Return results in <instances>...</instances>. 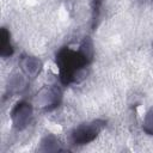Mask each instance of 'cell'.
<instances>
[{
    "mask_svg": "<svg viewBox=\"0 0 153 153\" xmlns=\"http://www.w3.org/2000/svg\"><path fill=\"white\" fill-rule=\"evenodd\" d=\"M152 47H153V42H152Z\"/></svg>",
    "mask_w": 153,
    "mask_h": 153,
    "instance_id": "obj_13",
    "label": "cell"
},
{
    "mask_svg": "<svg viewBox=\"0 0 153 153\" xmlns=\"http://www.w3.org/2000/svg\"><path fill=\"white\" fill-rule=\"evenodd\" d=\"M65 4H66V7H72L73 6V4H74V0H62Z\"/></svg>",
    "mask_w": 153,
    "mask_h": 153,
    "instance_id": "obj_12",
    "label": "cell"
},
{
    "mask_svg": "<svg viewBox=\"0 0 153 153\" xmlns=\"http://www.w3.org/2000/svg\"><path fill=\"white\" fill-rule=\"evenodd\" d=\"M19 66L22 72L27 78H36L42 72V68H43L42 61L38 57L31 56V55L22 56V59L19 60Z\"/></svg>",
    "mask_w": 153,
    "mask_h": 153,
    "instance_id": "obj_5",
    "label": "cell"
},
{
    "mask_svg": "<svg viewBox=\"0 0 153 153\" xmlns=\"http://www.w3.org/2000/svg\"><path fill=\"white\" fill-rule=\"evenodd\" d=\"M106 122L104 120H94L88 123H82L73 129L71 140L74 145H86L92 142L99 133L105 128Z\"/></svg>",
    "mask_w": 153,
    "mask_h": 153,
    "instance_id": "obj_2",
    "label": "cell"
},
{
    "mask_svg": "<svg viewBox=\"0 0 153 153\" xmlns=\"http://www.w3.org/2000/svg\"><path fill=\"white\" fill-rule=\"evenodd\" d=\"M79 53L84 56V59L91 63L93 61V57H94V45H93V41L90 38V37H85L80 45H79Z\"/></svg>",
    "mask_w": 153,
    "mask_h": 153,
    "instance_id": "obj_9",
    "label": "cell"
},
{
    "mask_svg": "<svg viewBox=\"0 0 153 153\" xmlns=\"http://www.w3.org/2000/svg\"><path fill=\"white\" fill-rule=\"evenodd\" d=\"M56 65L62 85L67 86L73 82H80L86 76V66L88 62L84 56L69 48H62L56 54Z\"/></svg>",
    "mask_w": 153,
    "mask_h": 153,
    "instance_id": "obj_1",
    "label": "cell"
},
{
    "mask_svg": "<svg viewBox=\"0 0 153 153\" xmlns=\"http://www.w3.org/2000/svg\"><path fill=\"white\" fill-rule=\"evenodd\" d=\"M102 4H103V0H92V29L97 27V24L100 17Z\"/></svg>",
    "mask_w": 153,
    "mask_h": 153,
    "instance_id": "obj_11",
    "label": "cell"
},
{
    "mask_svg": "<svg viewBox=\"0 0 153 153\" xmlns=\"http://www.w3.org/2000/svg\"><path fill=\"white\" fill-rule=\"evenodd\" d=\"M27 88V80L26 75L24 73H17L13 74L7 85V92L10 94H20Z\"/></svg>",
    "mask_w": 153,
    "mask_h": 153,
    "instance_id": "obj_6",
    "label": "cell"
},
{
    "mask_svg": "<svg viewBox=\"0 0 153 153\" xmlns=\"http://www.w3.org/2000/svg\"><path fill=\"white\" fill-rule=\"evenodd\" d=\"M14 53V49L11 44V35L6 27H1L0 30V56L10 57Z\"/></svg>",
    "mask_w": 153,
    "mask_h": 153,
    "instance_id": "obj_8",
    "label": "cell"
},
{
    "mask_svg": "<svg viewBox=\"0 0 153 153\" xmlns=\"http://www.w3.org/2000/svg\"><path fill=\"white\" fill-rule=\"evenodd\" d=\"M142 129L146 134L153 135V108H149L143 117Z\"/></svg>",
    "mask_w": 153,
    "mask_h": 153,
    "instance_id": "obj_10",
    "label": "cell"
},
{
    "mask_svg": "<svg viewBox=\"0 0 153 153\" xmlns=\"http://www.w3.org/2000/svg\"><path fill=\"white\" fill-rule=\"evenodd\" d=\"M62 100V92L57 86H44L35 96V104L45 110L51 111L56 109Z\"/></svg>",
    "mask_w": 153,
    "mask_h": 153,
    "instance_id": "obj_3",
    "label": "cell"
},
{
    "mask_svg": "<svg viewBox=\"0 0 153 153\" xmlns=\"http://www.w3.org/2000/svg\"><path fill=\"white\" fill-rule=\"evenodd\" d=\"M33 108L29 102L20 100L11 110V122L17 130L25 129L32 118Z\"/></svg>",
    "mask_w": 153,
    "mask_h": 153,
    "instance_id": "obj_4",
    "label": "cell"
},
{
    "mask_svg": "<svg viewBox=\"0 0 153 153\" xmlns=\"http://www.w3.org/2000/svg\"><path fill=\"white\" fill-rule=\"evenodd\" d=\"M38 151L47 153V152H61V151H65V149H63L60 140L56 136L49 134V135H45L41 140Z\"/></svg>",
    "mask_w": 153,
    "mask_h": 153,
    "instance_id": "obj_7",
    "label": "cell"
}]
</instances>
